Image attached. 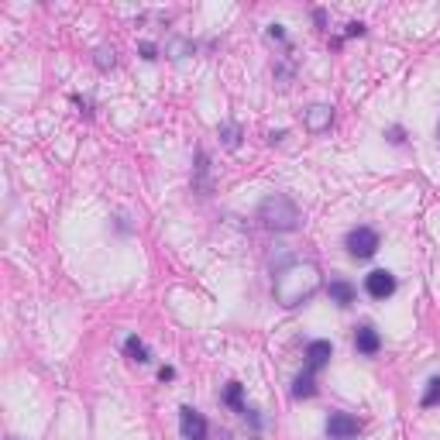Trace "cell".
I'll return each mask as SVG.
<instances>
[{"label": "cell", "instance_id": "obj_6", "mask_svg": "<svg viewBox=\"0 0 440 440\" xmlns=\"http://www.w3.org/2000/svg\"><path fill=\"white\" fill-rule=\"evenodd\" d=\"M364 289H368V296H375V299H388V296L396 292V275L386 272V268H375V272L364 279Z\"/></svg>", "mask_w": 440, "mask_h": 440}, {"label": "cell", "instance_id": "obj_11", "mask_svg": "<svg viewBox=\"0 0 440 440\" xmlns=\"http://www.w3.org/2000/svg\"><path fill=\"white\" fill-rule=\"evenodd\" d=\"M224 403H227L231 410H237V413H244V410H248V406H244V388L237 386V382L227 386V392H224Z\"/></svg>", "mask_w": 440, "mask_h": 440}, {"label": "cell", "instance_id": "obj_13", "mask_svg": "<svg viewBox=\"0 0 440 440\" xmlns=\"http://www.w3.org/2000/svg\"><path fill=\"white\" fill-rule=\"evenodd\" d=\"M124 351H128L134 362H148V347H145L138 337H128V340H124Z\"/></svg>", "mask_w": 440, "mask_h": 440}, {"label": "cell", "instance_id": "obj_10", "mask_svg": "<svg viewBox=\"0 0 440 440\" xmlns=\"http://www.w3.org/2000/svg\"><path fill=\"white\" fill-rule=\"evenodd\" d=\"M331 299L340 303V307H351V303H355V285L344 283V279H334V283H331Z\"/></svg>", "mask_w": 440, "mask_h": 440}, {"label": "cell", "instance_id": "obj_8", "mask_svg": "<svg viewBox=\"0 0 440 440\" xmlns=\"http://www.w3.org/2000/svg\"><path fill=\"white\" fill-rule=\"evenodd\" d=\"M355 347H358L362 355H379L382 337H379V331H371V327H358V334H355Z\"/></svg>", "mask_w": 440, "mask_h": 440}, {"label": "cell", "instance_id": "obj_1", "mask_svg": "<svg viewBox=\"0 0 440 440\" xmlns=\"http://www.w3.org/2000/svg\"><path fill=\"white\" fill-rule=\"evenodd\" d=\"M316 289H320V268L313 261H289L275 272V283H272V292L285 310L307 303Z\"/></svg>", "mask_w": 440, "mask_h": 440}, {"label": "cell", "instance_id": "obj_7", "mask_svg": "<svg viewBox=\"0 0 440 440\" xmlns=\"http://www.w3.org/2000/svg\"><path fill=\"white\" fill-rule=\"evenodd\" d=\"M331 355H334L331 340H310V347H307V371H320L323 364L331 362Z\"/></svg>", "mask_w": 440, "mask_h": 440}, {"label": "cell", "instance_id": "obj_5", "mask_svg": "<svg viewBox=\"0 0 440 440\" xmlns=\"http://www.w3.org/2000/svg\"><path fill=\"white\" fill-rule=\"evenodd\" d=\"M179 430L186 440H207V420L196 413L193 406H182L179 410Z\"/></svg>", "mask_w": 440, "mask_h": 440}, {"label": "cell", "instance_id": "obj_2", "mask_svg": "<svg viewBox=\"0 0 440 440\" xmlns=\"http://www.w3.org/2000/svg\"><path fill=\"white\" fill-rule=\"evenodd\" d=\"M258 220L268 231H296L299 227V207L285 193H272L268 200H261Z\"/></svg>", "mask_w": 440, "mask_h": 440}, {"label": "cell", "instance_id": "obj_19", "mask_svg": "<svg viewBox=\"0 0 440 440\" xmlns=\"http://www.w3.org/2000/svg\"><path fill=\"white\" fill-rule=\"evenodd\" d=\"M224 440H234V437H231V434H224Z\"/></svg>", "mask_w": 440, "mask_h": 440}, {"label": "cell", "instance_id": "obj_17", "mask_svg": "<svg viewBox=\"0 0 440 440\" xmlns=\"http://www.w3.org/2000/svg\"><path fill=\"white\" fill-rule=\"evenodd\" d=\"M268 35H272V38H279V42H283V38H285L283 25H272V28H268Z\"/></svg>", "mask_w": 440, "mask_h": 440}, {"label": "cell", "instance_id": "obj_9", "mask_svg": "<svg viewBox=\"0 0 440 440\" xmlns=\"http://www.w3.org/2000/svg\"><path fill=\"white\" fill-rule=\"evenodd\" d=\"M331 121H334V110H331V107L316 104V107L307 110V128L310 131H327L331 128Z\"/></svg>", "mask_w": 440, "mask_h": 440}, {"label": "cell", "instance_id": "obj_15", "mask_svg": "<svg viewBox=\"0 0 440 440\" xmlns=\"http://www.w3.org/2000/svg\"><path fill=\"white\" fill-rule=\"evenodd\" d=\"M220 138H224L227 148H237V141H241V128H237V124H227V128L220 131Z\"/></svg>", "mask_w": 440, "mask_h": 440}, {"label": "cell", "instance_id": "obj_3", "mask_svg": "<svg viewBox=\"0 0 440 440\" xmlns=\"http://www.w3.org/2000/svg\"><path fill=\"white\" fill-rule=\"evenodd\" d=\"M347 251L355 258H371L379 251V234L371 231V227H355V231L347 234Z\"/></svg>", "mask_w": 440, "mask_h": 440}, {"label": "cell", "instance_id": "obj_18", "mask_svg": "<svg viewBox=\"0 0 440 440\" xmlns=\"http://www.w3.org/2000/svg\"><path fill=\"white\" fill-rule=\"evenodd\" d=\"M362 31H364L362 21H358V25H347V35H362Z\"/></svg>", "mask_w": 440, "mask_h": 440}, {"label": "cell", "instance_id": "obj_16", "mask_svg": "<svg viewBox=\"0 0 440 440\" xmlns=\"http://www.w3.org/2000/svg\"><path fill=\"white\" fill-rule=\"evenodd\" d=\"M97 66H100V69H110V66H114V49H100V52H97Z\"/></svg>", "mask_w": 440, "mask_h": 440}, {"label": "cell", "instance_id": "obj_12", "mask_svg": "<svg viewBox=\"0 0 440 440\" xmlns=\"http://www.w3.org/2000/svg\"><path fill=\"white\" fill-rule=\"evenodd\" d=\"M292 396H296V399H310V396H316V386H313V371H307V375H299V379H296Z\"/></svg>", "mask_w": 440, "mask_h": 440}, {"label": "cell", "instance_id": "obj_14", "mask_svg": "<svg viewBox=\"0 0 440 440\" xmlns=\"http://www.w3.org/2000/svg\"><path fill=\"white\" fill-rule=\"evenodd\" d=\"M437 403H440V379H430L427 392H423V406H437Z\"/></svg>", "mask_w": 440, "mask_h": 440}, {"label": "cell", "instance_id": "obj_20", "mask_svg": "<svg viewBox=\"0 0 440 440\" xmlns=\"http://www.w3.org/2000/svg\"><path fill=\"white\" fill-rule=\"evenodd\" d=\"M437 134H440V128H437Z\"/></svg>", "mask_w": 440, "mask_h": 440}, {"label": "cell", "instance_id": "obj_4", "mask_svg": "<svg viewBox=\"0 0 440 440\" xmlns=\"http://www.w3.org/2000/svg\"><path fill=\"white\" fill-rule=\"evenodd\" d=\"M362 434V420L351 413H331L327 420V437L331 440H351Z\"/></svg>", "mask_w": 440, "mask_h": 440}]
</instances>
